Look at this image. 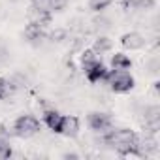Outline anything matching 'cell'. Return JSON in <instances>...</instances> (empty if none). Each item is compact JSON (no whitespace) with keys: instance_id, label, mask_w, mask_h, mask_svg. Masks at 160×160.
<instances>
[{"instance_id":"obj_17","label":"cell","mask_w":160,"mask_h":160,"mask_svg":"<svg viewBox=\"0 0 160 160\" xmlns=\"http://www.w3.org/2000/svg\"><path fill=\"white\" fill-rule=\"evenodd\" d=\"M145 121H152V119H160V108L158 106H149L143 109Z\"/></svg>"},{"instance_id":"obj_13","label":"cell","mask_w":160,"mask_h":160,"mask_svg":"<svg viewBox=\"0 0 160 160\" xmlns=\"http://www.w3.org/2000/svg\"><path fill=\"white\" fill-rule=\"evenodd\" d=\"M124 6L126 8H134V10H139V12H147V10H152L154 8V0H124Z\"/></svg>"},{"instance_id":"obj_7","label":"cell","mask_w":160,"mask_h":160,"mask_svg":"<svg viewBox=\"0 0 160 160\" xmlns=\"http://www.w3.org/2000/svg\"><path fill=\"white\" fill-rule=\"evenodd\" d=\"M85 73H87V79H89L91 83H100V81H106L108 68L102 62H96L94 66H91L89 70H85Z\"/></svg>"},{"instance_id":"obj_10","label":"cell","mask_w":160,"mask_h":160,"mask_svg":"<svg viewBox=\"0 0 160 160\" xmlns=\"http://www.w3.org/2000/svg\"><path fill=\"white\" fill-rule=\"evenodd\" d=\"M15 91H17V85L13 79L0 77V100H8L10 96H13Z\"/></svg>"},{"instance_id":"obj_23","label":"cell","mask_w":160,"mask_h":160,"mask_svg":"<svg viewBox=\"0 0 160 160\" xmlns=\"http://www.w3.org/2000/svg\"><path fill=\"white\" fill-rule=\"evenodd\" d=\"M64 158H77V154H73V152H68V154H64Z\"/></svg>"},{"instance_id":"obj_22","label":"cell","mask_w":160,"mask_h":160,"mask_svg":"<svg viewBox=\"0 0 160 160\" xmlns=\"http://www.w3.org/2000/svg\"><path fill=\"white\" fill-rule=\"evenodd\" d=\"M149 68H151V72H152V73H156V72H158V58L151 60V62H149Z\"/></svg>"},{"instance_id":"obj_12","label":"cell","mask_w":160,"mask_h":160,"mask_svg":"<svg viewBox=\"0 0 160 160\" xmlns=\"http://www.w3.org/2000/svg\"><path fill=\"white\" fill-rule=\"evenodd\" d=\"M111 66H113V70H128L132 66V60L122 53H115L111 57Z\"/></svg>"},{"instance_id":"obj_19","label":"cell","mask_w":160,"mask_h":160,"mask_svg":"<svg viewBox=\"0 0 160 160\" xmlns=\"http://www.w3.org/2000/svg\"><path fill=\"white\" fill-rule=\"evenodd\" d=\"M32 8L51 12V0H32Z\"/></svg>"},{"instance_id":"obj_16","label":"cell","mask_w":160,"mask_h":160,"mask_svg":"<svg viewBox=\"0 0 160 160\" xmlns=\"http://www.w3.org/2000/svg\"><path fill=\"white\" fill-rule=\"evenodd\" d=\"M111 2H113V0H89V8L98 13V12H104L106 8H109Z\"/></svg>"},{"instance_id":"obj_3","label":"cell","mask_w":160,"mask_h":160,"mask_svg":"<svg viewBox=\"0 0 160 160\" xmlns=\"http://www.w3.org/2000/svg\"><path fill=\"white\" fill-rule=\"evenodd\" d=\"M104 141H106L108 145L117 147V145L136 143V141H138V136H136V132L130 130V128H119V130H111V132H108V134L104 136Z\"/></svg>"},{"instance_id":"obj_8","label":"cell","mask_w":160,"mask_h":160,"mask_svg":"<svg viewBox=\"0 0 160 160\" xmlns=\"http://www.w3.org/2000/svg\"><path fill=\"white\" fill-rule=\"evenodd\" d=\"M28 17H30L32 23H36L40 27H47L51 23V12H47V10H36V8H32L28 12Z\"/></svg>"},{"instance_id":"obj_18","label":"cell","mask_w":160,"mask_h":160,"mask_svg":"<svg viewBox=\"0 0 160 160\" xmlns=\"http://www.w3.org/2000/svg\"><path fill=\"white\" fill-rule=\"evenodd\" d=\"M12 156V147L10 143L4 139V138H0V160H6Z\"/></svg>"},{"instance_id":"obj_11","label":"cell","mask_w":160,"mask_h":160,"mask_svg":"<svg viewBox=\"0 0 160 160\" xmlns=\"http://www.w3.org/2000/svg\"><path fill=\"white\" fill-rule=\"evenodd\" d=\"M25 38L28 40V42H32V43H36L38 40H42L43 38V27H40V25H36V23H28L27 27H25Z\"/></svg>"},{"instance_id":"obj_5","label":"cell","mask_w":160,"mask_h":160,"mask_svg":"<svg viewBox=\"0 0 160 160\" xmlns=\"http://www.w3.org/2000/svg\"><path fill=\"white\" fill-rule=\"evenodd\" d=\"M58 134L66 136V138H75L79 134V119L73 117V115H62V121H60V128H58Z\"/></svg>"},{"instance_id":"obj_9","label":"cell","mask_w":160,"mask_h":160,"mask_svg":"<svg viewBox=\"0 0 160 160\" xmlns=\"http://www.w3.org/2000/svg\"><path fill=\"white\" fill-rule=\"evenodd\" d=\"M43 121H45V124L49 126V130H53V132L58 134L60 121H62V115H60L58 111H55V109H47V111H43Z\"/></svg>"},{"instance_id":"obj_2","label":"cell","mask_w":160,"mask_h":160,"mask_svg":"<svg viewBox=\"0 0 160 160\" xmlns=\"http://www.w3.org/2000/svg\"><path fill=\"white\" fill-rule=\"evenodd\" d=\"M40 121L32 115H21L13 122V136L17 138H32L40 132Z\"/></svg>"},{"instance_id":"obj_14","label":"cell","mask_w":160,"mask_h":160,"mask_svg":"<svg viewBox=\"0 0 160 160\" xmlns=\"http://www.w3.org/2000/svg\"><path fill=\"white\" fill-rule=\"evenodd\" d=\"M111 47H113V42H111L108 36H100V38L94 42V47H92V51H94L96 55H102V53H108Z\"/></svg>"},{"instance_id":"obj_20","label":"cell","mask_w":160,"mask_h":160,"mask_svg":"<svg viewBox=\"0 0 160 160\" xmlns=\"http://www.w3.org/2000/svg\"><path fill=\"white\" fill-rule=\"evenodd\" d=\"M66 4H68V0H51V12L53 10L55 12H60V10L66 8Z\"/></svg>"},{"instance_id":"obj_4","label":"cell","mask_w":160,"mask_h":160,"mask_svg":"<svg viewBox=\"0 0 160 160\" xmlns=\"http://www.w3.org/2000/svg\"><path fill=\"white\" fill-rule=\"evenodd\" d=\"M87 122L94 132H106L111 126V117L108 113H102V111H92V113H89Z\"/></svg>"},{"instance_id":"obj_15","label":"cell","mask_w":160,"mask_h":160,"mask_svg":"<svg viewBox=\"0 0 160 160\" xmlns=\"http://www.w3.org/2000/svg\"><path fill=\"white\" fill-rule=\"evenodd\" d=\"M96 62H100V60H98V57H96V53H94L92 49L83 51V55H81V66H83V70H89V68L94 66Z\"/></svg>"},{"instance_id":"obj_1","label":"cell","mask_w":160,"mask_h":160,"mask_svg":"<svg viewBox=\"0 0 160 160\" xmlns=\"http://www.w3.org/2000/svg\"><path fill=\"white\" fill-rule=\"evenodd\" d=\"M106 81L109 83L113 92H128L134 89V77L126 72V70H113L108 72Z\"/></svg>"},{"instance_id":"obj_6","label":"cell","mask_w":160,"mask_h":160,"mask_svg":"<svg viewBox=\"0 0 160 160\" xmlns=\"http://www.w3.org/2000/svg\"><path fill=\"white\" fill-rule=\"evenodd\" d=\"M121 45L124 49H130V51H138L145 45V38L139 34V32H128L121 38Z\"/></svg>"},{"instance_id":"obj_21","label":"cell","mask_w":160,"mask_h":160,"mask_svg":"<svg viewBox=\"0 0 160 160\" xmlns=\"http://www.w3.org/2000/svg\"><path fill=\"white\" fill-rule=\"evenodd\" d=\"M53 42H60V40H64L66 38V30H55V32H51V36H49Z\"/></svg>"}]
</instances>
